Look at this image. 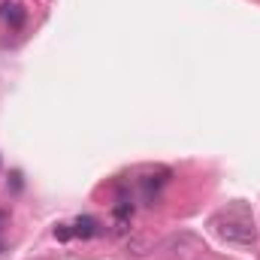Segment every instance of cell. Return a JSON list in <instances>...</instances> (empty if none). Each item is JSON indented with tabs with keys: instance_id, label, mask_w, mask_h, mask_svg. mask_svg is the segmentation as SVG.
Instances as JSON below:
<instances>
[{
	"instance_id": "obj_5",
	"label": "cell",
	"mask_w": 260,
	"mask_h": 260,
	"mask_svg": "<svg viewBox=\"0 0 260 260\" xmlns=\"http://www.w3.org/2000/svg\"><path fill=\"white\" fill-rule=\"evenodd\" d=\"M3 224H6V215H3V212H0V227H3Z\"/></svg>"
},
{
	"instance_id": "obj_3",
	"label": "cell",
	"mask_w": 260,
	"mask_h": 260,
	"mask_svg": "<svg viewBox=\"0 0 260 260\" xmlns=\"http://www.w3.org/2000/svg\"><path fill=\"white\" fill-rule=\"evenodd\" d=\"M0 15H3V21L12 24V27H21V24H24V9H21V3H3V6H0Z\"/></svg>"
},
{
	"instance_id": "obj_2",
	"label": "cell",
	"mask_w": 260,
	"mask_h": 260,
	"mask_svg": "<svg viewBox=\"0 0 260 260\" xmlns=\"http://www.w3.org/2000/svg\"><path fill=\"white\" fill-rule=\"evenodd\" d=\"M97 233H100V224H97L91 215H82V218H76V224H73V236L91 239V236H97Z\"/></svg>"
},
{
	"instance_id": "obj_4",
	"label": "cell",
	"mask_w": 260,
	"mask_h": 260,
	"mask_svg": "<svg viewBox=\"0 0 260 260\" xmlns=\"http://www.w3.org/2000/svg\"><path fill=\"white\" fill-rule=\"evenodd\" d=\"M55 236H58V239H70V236H73V230H70L67 224H61V227L55 230Z\"/></svg>"
},
{
	"instance_id": "obj_1",
	"label": "cell",
	"mask_w": 260,
	"mask_h": 260,
	"mask_svg": "<svg viewBox=\"0 0 260 260\" xmlns=\"http://www.w3.org/2000/svg\"><path fill=\"white\" fill-rule=\"evenodd\" d=\"M212 227H215V233H218L221 239H227V242H236V245H254V242H257L254 221H251V215H248L245 209H239V206L221 212V215L212 221Z\"/></svg>"
}]
</instances>
